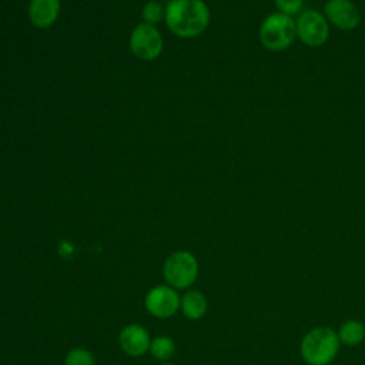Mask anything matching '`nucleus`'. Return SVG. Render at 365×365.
Listing matches in <instances>:
<instances>
[{
  "label": "nucleus",
  "mask_w": 365,
  "mask_h": 365,
  "mask_svg": "<svg viewBox=\"0 0 365 365\" xmlns=\"http://www.w3.org/2000/svg\"><path fill=\"white\" fill-rule=\"evenodd\" d=\"M165 23L178 37H195L207 29L210 10L202 0H173L165 7Z\"/></svg>",
  "instance_id": "obj_1"
},
{
  "label": "nucleus",
  "mask_w": 365,
  "mask_h": 365,
  "mask_svg": "<svg viewBox=\"0 0 365 365\" xmlns=\"http://www.w3.org/2000/svg\"><path fill=\"white\" fill-rule=\"evenodd\" d=\"M198 272V259L187 250L174 251L167 257L163 265V277L165 284L177 291L188 289L197 281Z\"/></svg>",
  "instance_id": "obj_4"
},
{
  "label": "nucleus",
  "mask_w": 365,
  "mask_h": 365,
  "mask_svg": "<svg viewBox=\"0 0 365 365\" xmlns=\"http://www.w3.org/2000/svg\"><path fill=\"white\" fill-rule=\"evenodd\" d=\"M151 336L145 327L140 324H128L118 334V345L128 356L137 358L150 349Z\"/></svg>",
  "instance_id": "obj_9"
},
{
  "label": "nucleus",
  "mask_w": 365,
  "mask_h": 365,
  "mask_svg": "<svg viewBox=\"0 0 365 365\" xmlns=\"http://www.w3.org/2000/svg\"><path fill=\"white\" fill-rule=\"evenodd\" d=\"M336 334L341 345L348 348L359 346L365 341V324L361 319L349 318L338 327Z\"/></svg>",
  "instance_id": "obj_12"
},
{
  "label": "nucleus",
  "mask_w": 365,
  "mask_h": 365,
  "mask_svg": "<svg viewBox=\"0 0 365 365\" xmlns=\"http://www.w3.org/2000/svg\"><path fill=\"white\" fill-rule=\"evenodd\" d=\"M130 48L140 60H154L163 50V37L154 26L141 23L131 31Z\"/></svg>",
  "instance_id": "obj_7"
},
{
  "label": "nucleus",
  "mask_w": 365,
  "mask_h": 365,
  "mask_svg": "<svg viewBox=\"0 0 365 365\" xmlns=\"http://www.w3.org/2000/svg\"><path fill=\"white\" fill-rule=\"evenodd\" d=\"M279 13L287 16H295L302 10L304 0H274Z\"/></svg>",
  "instance_id": "obj_16"
},
{
  "label": "nucleus",
  "mask_w": 365,
  "mask_h": 365,
  "mask_svg": "<svg viewBox=\"0 0 365 365\" xmlns=\"http://www.w3.org/2000/svg\"><path fill=\"white\" fill-rule=\"evenodd\" d=\"M160 365H175V364H171V362H168V361H167V362H161Z\"/></svg>",
  "instance_id": "obj_17"
},
{
  "label": "nucleus",
  "mask_w": 365,
  "mask_h": 365,
  "mask_svg": "<svg viewBox=\"0 0 365 365\" xmlns=\"http://www.w3.org/2000/svg\"><path fill=\"white\" fill-rule=\"evenodd\" d=\"M165 16L164 7L158 1H148L143 9V19L147 24L154 26Z\"/></svg>",
  "instance_id": "obj_15"
},
{
  "label": "nucleus",
  "mask_w": 365,
  "mask_h": 365,
  "mask_svg": "<svg viewBox=\"0 0 365 365\" xmlns=\"http://www.w3.org/2000/svg\"><path fill=\"white\" fill-rule=\"evenodd\" d=\"M180 301L181 295L175 288L160 284L148 289L144 297V307L150 315L165 319L174 317L180 311Z\"/></svg>",
  "instance_id": "obj_5"
},
{
  "label": "nucleus",
  "mask_w": 365,
  "mask_h": 365,
  "mask_svg": "<svg viewBox=\"0 0 365 365\" xmlns=\"http://www.w3.org/2000/svg\"><path fill=\"white\" fill-rule=\"evenodd\" d=\"M180 311L187 319L198 321L205 317L208 311V301L204 292L198 289H187L181 295L180 301Z\"/></svg>",
  "instance_id": "obj_11"
},
{
  "label": "nucleus",
  "mask_w": 365,
  "mask_h": 365,
  "mask_svg": "<svg viewBox=\"0 0 365 365\" xmlns=\"http://www.w3.org/2000/svg\"><path fill=\"white\" fill-rule=\"evenodd\" d=\"M64 365H96V359L88 349L78 346L66 354Z\"/></svg>",
  "instance_id": "obj_14"
},
{
  "label": "nucleus",
  "mask_w": 365,
  "mask_h": 365,
  "mask_svg": "<svg viewBox=\"0 0 365 365\" xmlns=\"http://www.w3.org/2000/svg\"><path fill=\"white\" fill-rule=\"evenodd\" d=\"M341 346L336 329L328 325H318L307 331L301 338L299 355L307 365H331Z\"/></svg>",
  "instance_id": "obj_2"
},
{
  "label": "nucleus",
  "mask_w": 365,
  "mask_h": 365,
  "mask_svg": "<svg viewBox=\"0 0 365 365\" xmlns=\"http://www.w3.org/2000/svg\"><path fill=\"white\" fill-rule=\"evenodd\" d=\"M297 37L309 47L322 46L329 37V23L317 10H305L295 20Z\"/></svg>",
  "instance_id": "obj_6"
},
{
  "label": "nucleus",
  "mask_w": 365,
  "mask_h": 365,
  "mask_svg": "<svg viewBox=\"0 0 365 365\" xmlns=\"http://www.w3.org/2000/svg\"><path fill=\"white\" fill-rule=\"evenodd\" d=\"M148 352L157 361L167 362L175 354V342L173 338H170L167 335H158L151 339Z\"/></svg>",
  "instance_id": "obj_13"
},
{
  "label": "nucleus",
  "mask_w": 365,
  "mask_h": 365,
  "mask_svg": "<svg viewBox=\"0 0 365 365\" xmlns=\"http://www.w3.org/2000/svg\"><path fill=\"white\" fill-rule=\"evenodd\" d=\"M60 14V0H31L29 19L38 29L50 27Z\"/></svg>",
  "instance_id": "obj_10"
},
{
  "label": "nucleus",
  "mask_w": 365,
  "mask_h": 365,
  "mask_svg": "<svg viewBox=\"0 0 365 365\" xmlns=\"http://www.w3.org/2000/svg\"><path fill=\"white\" fill-rule=\"evenodd\" d=\"M324 16L328 23L344 31L356 29L361 21L359 10L351 0H328L324 7Z\"/></svg>",
  "instance_id": "obj_8"
},
{
  "label": "nucleus",
  "mask_w": 365,
  "mask_h": 365,
  "mask_svg": "<svg viewBox=\"0 0 365 365\" xmlns=\"http://www.w3.org/2000/svg\"><path fill=\"white\" fill-rule=\"evenodd\" d=\"M297 38L295 19L279 11L265 17L259 27V41L269 51H282Z\"/></svg>",
  "instance_id": "obj_3"
}]
</instances>
